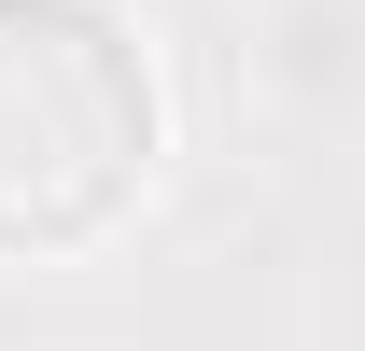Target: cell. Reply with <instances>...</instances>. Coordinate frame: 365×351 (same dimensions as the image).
I'll list each match as a JSON object with an SVG mask.
<instances>
[{
  "label": "cell",
  "mask_w": 365,
  "mask_h": 351,
  "mask_svg": "<svg viewBox=\"0 0 365 351\" xmlns=\"http://www.w3.org/2000/svg\"><path fill=\"white\" fill-rule=\"evenodd\" d=\"M169 85L113 0H0V267H71L155 197Z\"/></svg>",
  "instance_id": "6da1fadb"
}]
</instances>
